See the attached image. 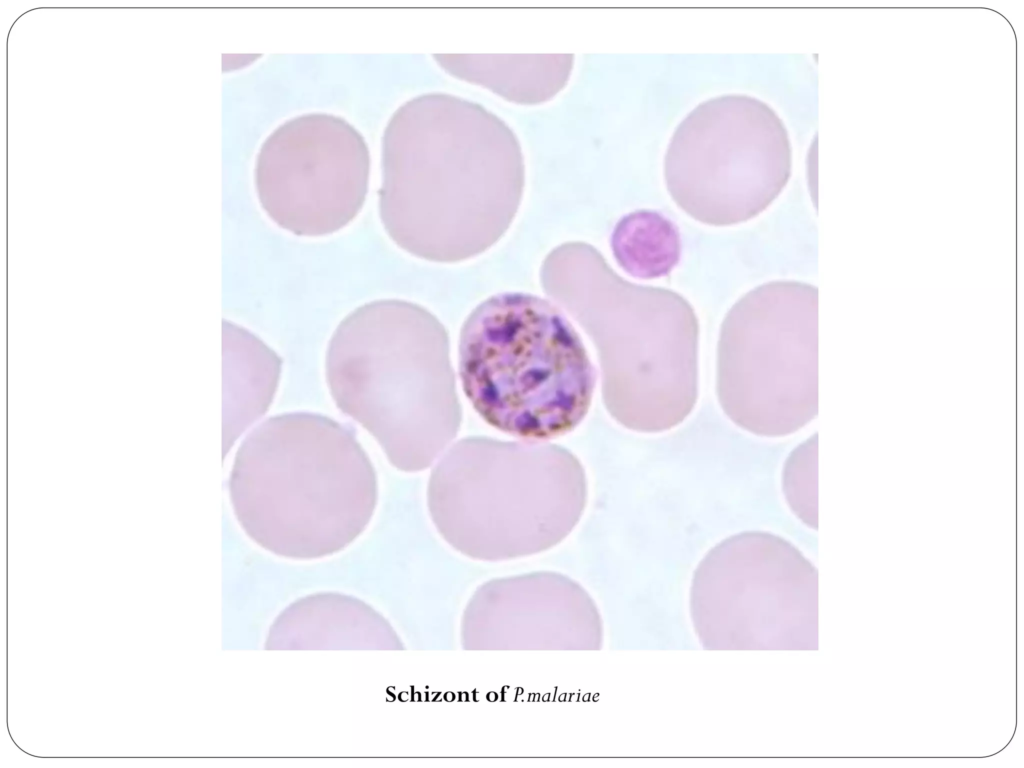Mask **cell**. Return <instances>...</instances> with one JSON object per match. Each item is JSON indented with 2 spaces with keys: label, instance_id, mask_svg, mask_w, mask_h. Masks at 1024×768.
Here are the masks:
<instances>
[{
  "label": "cell",
  "instance_id": "obj_1",
  "mask_svg": "<svg viewBox=\"0 0 1024 768\" xmlns=\"http://www.w3.org/2000/svg\"><path fill=\"white\" fill-rule=\"evenodd\" d=\"M520 141L482 105L443 92L416 96L390 117L382 136L381 223L415 257L444 262L494 244L523 196Z\"/></svg>",
  "mask_w": 1024,
  "mask_h": 768
},
{
  "label": "cell",
  "instance_id": "obj_2",
  "mask_svg": "<svg viewBox=\"0 0 1024 768\" xmlns=\"http://www.w3.org/2000/svg\"><path fill=\"white\" fill-rule=\"evenodd\" d=\"M246 534L275 554H333L367 527L378 501L374 466L352 428L320 413L267 418L240 444L228 478Z\"/></svg>",
  "mask_w": 1024,
  "mask_h": 768
},
{
  "label": "cell",
  "instance_id": "obj_3",
  "mask_svg": "<svg viewBox=\"0 0 1024 768\" xmlns=\"http://www.w3.org/2000/svg\"><path fill=\"white\" fill-rule=\"evenodd\" d=\"M324 367L338 409L400 471L430 467L459 431L447 334L416 303L377 299L355 308L332 333Z\"/></svg>",
  "mask_w": 1024,
  "mask_h": 768
},
{
  "label": "cell",
  "instance_id": "obj_4",
  "mask_svg": "<svg viewBox=\"0 0 1024 768\" xmlns=\"http://www.w3.org/2000/svg\"><path fill=\"white\" fill-rule=\"evenodd\" d=\"M572 245L580 263L561 247L576 269L569 271L576 281L567 276L576 289L542 287L593 342L606 410L639 433L677 427L698 397V322L692 307L674 291L622 278L591 245Z\"/></svg>",
  "mask_w": 1024,
  "mask_h": 768
},
{
  "label": "cell",
  "instance_id": "obj_5",
  "mask_svg": "<svg viewBox=\"0 0 1024 768\" xmlns=\"http://www.w3.org/2000/svg\"><path fill=\"white\" fill-rule=\"evenodd\" d=\"M462 390L490 426L527 441L565 435L586 417L597 373L560 306L524 292L478 304L458 343Z\"/></svg>",
  "mask_w": 1024,
  "mask_h": 768
},
{
  "label": "cell",
  "instance_id": "obj_6",
  "mask_svg": "<svg viewBox=\"0 0 1024 768\" xmlns=\"http://www.w3.org/2000/svg\"><path fill=\"white\" fill-rule=\"evenodd\" d=\"M818 293L806 283L770 282L728 312L717 349L720 406L738 427L784 437L818 410Z\"/></svg>",
  "mask_w": 1024,
  "mask_h": 768
},
{
  "label": "cell",
  "instance_id": "obj_7",
  "mask_svg": "<svg viewBox=\"0 0 1024 768\" xmlns=\"http://www.w3.org/2000/svg\"><path fill=\"white\" fill-rule=\"evenodd\" d=\"M587 481L579 460L562 446L467 437L431 471L430 517L445 536L476 531H536L556 537L580 520Z\"/></svg>",
  "mask_w": 1024,
  "mask_h": 768
},
{
  "label": "cell",
  "instance_id": "obj_8",
  "mask_svg": "<svg viewBox=\"0 0 1024 768\" xmlns=\"http://www.w3.org/2000/svg\"><path fill=\"white\" fill-rule=\"evenodd\" d=\"M676 205L712 226L745 222L786 186L792 168L789 134L776 111L744 94L698 104L679 123L663 164Z\"/></svg>",
  "mask_w": 1024,
  "mask_h": 768
},
{
  "label": "cell",
  "instance_id": "obj_9",
  "mask_svg": "<svg viewBox=\"0 0 1024 768\" xmlns=\"http://www.w3.org/2000/svg\"><path fill=\"white\" fill-rule=\"evenodd\" d=\"M370 153L345 119L307 113L279 125L262 143L254 180L259 203L280 228L303 237L351 223L368 193Z\"/></svg>",
  "mask_w": 1024,
  "mask_h": 768
},
{
  "label": "cell",
  "instance_id": "obj_10",
  "mask_svg": "<svg viewBox=\"0 0 1024 768\" xmlns=\"http://www.w3.org/2000/svg\"><path fill=\"white\" fill-rule=\"evenodd\" d=\"M224 442H233L269 409L276 394L282 359L257 335L223 321ZM224 445V446H225Z\"/></svg>",
  "mask_w": 1024,
  "mask_h": 768
},
{
  "label": "cell",
  "instance_id": "obj_11",
  "mask_svg": "<svg viewBox=\"0 0 1024 768\" xmlns=\"http://www.w3.org/2000/svg\"><path fill=\"white\" fill-rule=\"evenodd\" d=\"M450 75L518 104L551 100L568 83L573 54H434Z\"/></svg>",
  "mask_w": 1024,
  "mask_h": 768
},
{
  "label": "cell",
  "instance_id": "obj_12",
  "mask_svg": "<svg viewBox=\"0 0 1024 768\" xmlns=\"http://www.w3.org/2000/svg\"><path fill=\"white\" fill-rule=\"evenodd\" d=\"M610 247L615 261L633 278L667 276L681 257L677 226L654 210H637L624 215L615 225Z\"/></svg>",
  "mask_w": 1024,
  "mask_h": 768
},
{
  "label": "cell",
  "instance_id": "obj_13",
  "mask_svg": "<svg viewBox=\"0 0 1024 768\" xmlns=\"http://www.w3.org/2000/svg\"><path fill=\"white\" fill-rule=\"evenodd\" d=\"M782 489L792 512L817 527V434L797 446L786 459Z\"/></svg>",
  "mask_w": 1024,
  "mask_h": 768
}]
</instances>
